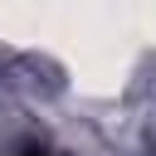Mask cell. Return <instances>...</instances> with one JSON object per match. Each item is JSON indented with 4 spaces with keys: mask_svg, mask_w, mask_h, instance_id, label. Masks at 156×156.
I'll return each mask as SVG.
<instances>
[{
    "mask_svg": "<svg viewBox=\"0 0 156 156\" xmlns=\"http://www.w3.org/2000/svg\"><path fill=\"white\" fill-rule=\"evenodd\" d=\"M20 156H49V151H39V146H24V151H20Z\"/></svg>",
    "mask_w": 156,
    "mask_h": 156,
    "instance_id": "1",
    "label": "cell"
}]
</instances>
